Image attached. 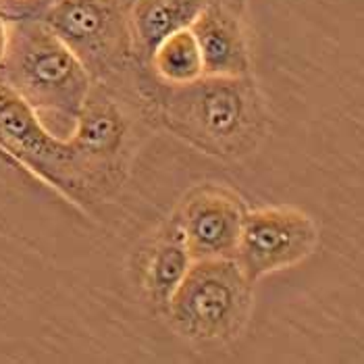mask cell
<instances>
[{
	"label": "cell",
	"mask_w": 364,
	"mask_h": 364,
	"mask_svg": "<svg viewBox=\"0 0 364 364\" xmlns=\"http://www.w3.org/2000/svg\"><path fill=\"white\" fill-rule=\"evenodd\" d=\"M136 90L167 132L215 159H244L269 132V112L252 75H202L192 84L167 85L146 67Z\"/></svg>",
	"instance_id": "1"
},
{
	"label": "cell",
	"mask_w": 364,
	"mask_h": 364,
	"mask_svg": "<svg viewBox=\"0 0 364 364\" xmlns=\"http://www.w3.org/2000/svg\"><path fill=\"white\" fill-rule=\"evenodd\" d=\"M0 80L63 140L71 134L92 85L82 60L33 15L9 17V46Z\"/></svg>",
	"instance_id": "2"
},
{
	"label": "cell",
	"mask_w": 364,
	"mask_h": 364,
	"mask_svg": "<svg viewBox=\"0 0 364 364\" xmlns=\"http://www.w3.org/2000/svg\"><path fill=\"white\" fill-rule=\"evenodd\" d=\"M33 17L55 31L82 60L94 84H138L129 0H48Z\"/></svg>",
	"instance_id": "3"
},
{
	"label": "cell",
	"mask_w": 364,
	"mask_h": 364,
	"mask_svg": "<svg viewBox=\"0 0 364 364\" xmlns=\"http://www.w3.org/2000/svg\"><path fill=\"white\" fill-rule=\"evenodd\" d=\"M254 285L233 258L194 260L171 294L165 314L173 329L196 343H227L250 318Z\"/></svg>",
	"instance_id": "4"
},
{
	"label": "cell",
	"mask_w": 364,
	"mask_h": 364,
	"mask_svg": "<svg viewBox=\"0 0 364 364\" xmlns=\"http://www.w3.org/2000/svg\"><path fill=\"white\" fill-rule=\"evenodd\" d=\"M65 140L90 200L121 186L132 150V117L114 87L92 82Z\"/></svg>",
	"instance_id": "5"
},
{
	"label": "cell",
	"mask_w": 364,
	"mask_h": 364,
	"mask_svg": "<svg viewBox=\"0 0 364 364\" xmlns=\"http://www.w3.org/2000/svg\"><path fill=\"white\" fill-rule=\"evenodd\" d=\"M318 246V227L296 206L246 208L233 260L256 285L260 279L304 262Z\"/></svg>",
	"instance_id": "6"
},
{
	"label": "cell",
	"mask_w": 364,
	"mask_h": 364,
	"mask_svg": "<svg viewBox=\"0 0 364 364\" xmlns=\"http://www.w3.org/2000/svg\"><path fill=\"white\" fill-rule=\"evenodd\" d=\"M0 150L46 183L75 200H90L69 144L40 121L36 111L0 80Z\"/></svg>",
	"instance_id": "7"
},
{
	"label": "cell",
	"mask_w": 364,
	"mask_h": 364,
	"mask_svg": "<svg viewBox=\"0 0 364 364\" xmlns=\"http://www.w3.org/2000/svg\"><path fill=\"white\" fill-rule=\"evenodd\" d=\"M246 204L242 196L221 183H204L190 190L177 204V225L192 260L233 258Z\"/></svg>",
	"instance_id": "8"
},
{
	"label": "cell",
	"mask_w": 364,
	"mask_h": 364,
	"mask_svg": "<svg viewBox=\"0 0 364 364\" xmlns=\"http://www.w3.org/2000/svg\"><path fill=\"white\" fill-rule=\"evenodd\" d=\"M190 29L202 55L204 75H252V56L244 28V15L231 11L221 2H208Z\"/></svg>",
	"instance_id": "9"
},
{
	"label": "cell",
	"mask_w": 364,
	"mask_h": 364,
	"mask_svg": "<svg viewBox=\"0 0 364 364\" xmlns=\"http://www.w3.org/2000/svg\"><path fill=\"white\" fill-rule=\"evenodd\" d=\"M210 0H129V28L141 67L171 33L190 28Z\"/></svg>",
	"instance_id": "10"
},
{
	"label": "cell",
	"mask_w": 364,
	"mask_h": 364,
	"mask_svg": "<svg viewBox=\"0 0 364 364\" xmlns=\"http://www.w3.org/2000/svg\"><path fill=\"white\" fill-rule=\"evenodd\" d=\"M192 262L194 260L183 244V237L171 219L152 237V244L148 246L141 260V285L154 306L165 310L171 294L186 277Z\"/></svg>",
	"instance_id": "11"
},
{
	"label": "cell",
	"mask_w": 364,
	"mask_h": 364,
	"mask_svg": "<svg viewBox=\"0 0 364 364\" xmlns=\"http://www.w3.org/2000/svg\"><path fill=\"white\" fill-rule=\"evenodd\" d=\"M150 73L167 85L192 84L204 75L202 55L192 29H179L167 36L148 60Z\"/></svg>",
	"instance_id": "12"
},
{
	"label": "cell",
	"mask_w": 364,
	"mask_h": 364,
	"mask_svg": "<svg viewBox=\"0 0 364 364\" xmlns=\"http://www.w3.org/2000/svg\"><path fill=\"white\" fill-rule=\"evenodd\" d=\"M48 0H0V11L6 17L36 15Z\"/></svg>",
	"instance_id": "13"
},
{
	"label": "cell",
	"mask_w": 364,
	"mask_h": 364,
	"mask_svg": "<svg viewBox=\"0 0 364 364\" xmlns=\"http://www.w3.org/2000/svg\"><path fill=\"white\" fill-rule=\"evenodd\" d=\"M6 46H9V17L0 11V65L6 55Z\"/></svg>",
	"instance_id": "14"
},
{
	"label": "cell",
	"mask_w": 364,
	"mask_h": 364,
	"mask_svg": "<svg viewBox=\"0 0 364 364\" xmlns=\"http://www.w3.org/2000/svg\"><path fill=\"white\" fill-rule=\"evenodd\" d=\"M210 2H221L225 6H229L231 11H235L240 15H246V9H248L250 0H210Z\"/></svg>",
	"instance_id": "15"
}]
</instances>
